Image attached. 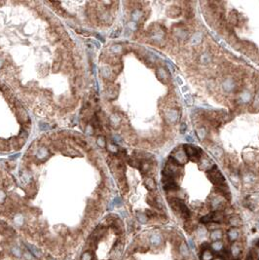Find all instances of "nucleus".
<instances>
[{
	"label": "nucleus",
	"mask_w": 259,
	"mask_h": 260,
	"mask_svg": "<svg viewBox=\"0 0 259 260\" xmlns=\"http://www.w3.org/2000/svg\"><path fill=\"white\" fill-rule=\"evenodd\" d=\"M163 243H164L163 236L159 232L152 233V234L150 235V237H149V244H150V246L152 247L158 248V247L163 246Z\"/></svg>",
	"instance_id": "1"
},
{
	"label": "nucleus",
	"mask_w": 259,
	"mask_h": 260,
	"mask_svg": "<svg viewBox=\"0 0 259 260\" xmlns=\"http://www.w3.org/2000/svg\"><path fill=\"white\" fill-rule=\"evenodd\" d=\"M185 153L188 156V158H191L193 161H196V159L198 160L200 156H201L202 151L199 147H193L191 145H186L185 146Z\"/></svg>",
	"instance_id": "2"
},
{
	"label": "nucleus",
	"mask_w": 259,
	"mask_h": 260,
	"mask_svg": "<svg viewBox=\"0 0 259 260\" xmlns=\"http://www.w3.org/2000/svg\"><path fill=\"white\" fill-rule=\"evenodd\" d=\"M172 159H174V163H176L177 165H184L188 161V156L184 150H177L172 155Z\"/></svg>",
	"instance_id": "3"
},
{
	"label": "nucleus",
	"mask_w": 259,
	"mask_h": 260,
	"mask_svg": "<svg viewBox=\"0 0 259 260\" xmlns=\"http://www.w3.org/2000/svg\"><path fill=\"white\" fill-rule=\"evenodd\" d=\"M16 115H17L18 120L22 124H28L29 123V117L27 115L26 111L23 109L22 107H16Z\"/></svg>",
	"instance_id": "4"
},
{
	"label": "nucleus",
	"mask_w": 259,
	"mask_h": 260,
	"mask_svg": "<svg viewBox=\"0 0 259 260\" xmlns=\"http://www.w3.org/2000/svg\"><path fill=\"white\" fill-rule=\"evenodd\" d=\"M242 250H243L242 244L238 242H234L230 247V253H231V255H232V257L238 258L242 253Z\"/></svg>",
	"instance_id": "5"
},
{
	"label": "nucleus",
	"mask_w": 259,
	"mask_h": 260,
	"mask_svg": "<svg viewBox=\"0 0 259 260\" xmlns=\"http://www.w3.org/2000/svg\"><path fill=\"white\" fill-rule=\"evenodd\" d=\"M178 253L182 258H188L190 256V250L188 244L184 242H181L178 246Z\"/></svg>",
	"instance_id": "6"
},
{
	"label": "nucleus",
	"mask_w": 259,
	"mask_h": 260,
	"mask_svg": "<svg viewBox=\"0 0 259 260\" xmlns=\"http://www.w3.org/2000/svg\"><path fill=\"white\" fill-rule=\"evenodd\" d=\"M210 180L213 182V183L215 184H222L224 183V177H223V176L220 173V172H218V170H215V172H211V176H209Z\"/></svg>",
	"instance_id": "7"
},
{
	"label": "nucleus",
	"mask_w": 259,
	"mask_h": 260,
	"mask_svg": "<svg viewBox=\"0 0 259 260\" xmlns=\"http://www.w3.org/2000/svg\"><path fill=\"white\" fill-rule=\"evenodd\" d=\"M235 86H236V84H235V81L232 78H226L222 83L223 90H224L225 92H227V93L232 92L235 89Z\"/></svg>",
	"instance_id": "8"
},
{
	"label": "nucleus",
	"mask_w": 259,
	"mask_h": 260,
	"mask_svg": "<svg viewBox=\"0 0 259 260\" xmlns=\"http://www.w3.org/2000/svg\"><path fill=\"white\" fill-rule=\"evenodd\" d=\"M227 236H228V239L231 241V242H237L240 238V232L237 228H230L228 232H227Z\"/></svg>",
	"instance_id": "9"
},
{
	"label": "nucleus",
	"mask_w": 259,
	"mask_h": 260,
	"mask_svg": "<svg viewBox=\"0 0 259 260\" xmlns=\"http://www.w3.org/2000/svg\"><path fill=\"white\" fill-rule=\"evenodd\" d=\"M166 116H167V119H168L171 123H175V122L178 120L179 112L176 110V109H171V110H168L167 113H166Z\"/></svg>",
	"instance_id": "10"
},
{
	"label": "nucleus",
	"mask_w": 259,
	"mask_h": 260,
	"mask_svg": "<svg viewBox=\"0 0 259 260\" xmlns=\"http://www.w3.org/2000/svg\"><path fill=\"white\" fill-rule=\"evenodd\" d=\"M164 188L165 190H168V191H174V190H178V185L171 178H167V180L164 184Z\"/></svg>",
	"instance_id": "11"
},
{
	"label": "nucleus",
	"mask_w": 259,
	"mask_h": 260,
	"mask_svg": "<svg viewBox=\"0 0 259 260\" xmlns=\"http://www.w3.org/2000/svg\"><path fill=\"white\" fill-rule=\"evenodd\" d=\"M223 237V233L220 229H214V230L211 231L210 233V239L213 240V242L215 241H220Z\"/></svg>",
	"instance_id": "12"
},
{
	"label": "nucleus",
	"mask_w": 259,
	"mask_h": 260,
	"mask_svg": "<svg viewBox=\"0 0 259 260\" xmlns=\"http://www.w3.org/2000/svg\"><path fill=\"white\" fill-rule=\"evenodd\" d=\"M203 35L201 32H196L194 33L191 37V45L192 46H197L202 42Z\"/></svg>",
	"instance_id": "13"
},
{
	"label": "nucleus",
	"mask_w": 259,
	"mask_h": 260,
	"mask_svg": "<svg viewBox=\"0 0 259 260\" xmlns=\"http://www.w3.org/2000/svg\"><path fill=\"white\" fill-rule=\"evenodd\" d=\"M210 247L214 252H220L223 250V247H224V244L221 241H215V242H213V244H210Z\"/></svg>",
	"instance_id": "14"
},
{
	"label": "nucleus",
	"mask_w": 259,
	"mask_h": 260,
	"mask_svg": "<svg viewBox=\"0 0 259 260\" xmlns=\"http://www.w3.org/2000/svg\"><path fill=\"white\" fill-rule=\"evenodd\" d=\"M222 204H223V199L220 196L214 197V198H213V200H211V208H213V209L219 208L221 207Z\"/></svg>",
	"instance_id": "15"
},
{
	"label": "nucleus",
	"mask_w": 259,
	"mask_h": 260,
	"mask_svg": "<svg viewBox=\"0 0 259 260\" xmlns=\"http://www.w3.org/2000/svg\"><path fill=\"white\" fill-rule=\"evenodd\" d=\"M213 164L209 159H203V160L200 162V169L205 170H209L213 168Z\"/></svg>",
	"instance_id": "16"
},
{
	"label": "nucleus",
	"mask_w": 259,
	"mask_h": 260,
	"mask_svg": "<svg viewBox=\"0 0 259 260\" xmlns=\"http://www.w3.org/2000/svg\"><path fill=\"white\" fill-rule=\"evenodd\" d=\"M157 76H158V78L163 81V82H165V80H167V78L168 77V74L167 70L163 67H160L158 70H157Z\"/></svg>",
	"instance_id": "17"
},
{
	"label": "nucleus",
	"mask_w": 259,
	"mask_h": 260,
	"mask_svg": "<svg viewBox=\"0 0 259 260\" xmlns=\"http://www.w3.org/2000/svg\"><path fill=\"white\" fill-rule=\"evenodd\" d=\"M26 246H27V247H28V251H29L33 256H35V257H40V256H41V252H40V250H39L36 247L32 246V244H27Z\"/></svg>",
	"instance_id": "18"
},
{
	"label": "nucleus",
	"mask_w": 259,
	"mask_h": 260,
	"mask_svg": "<svg viewBox=\"0 0 259 260\" xmlns=\"http://www.w3.org/2000/svg\"><path fill=\"white\" fill-rule=\"evenodd\" d=\"M213 254L210 250H204L201 254V260H213Z\"/></svg>",
	"instance_id": "19"
},
{
	"label": "nucleus",
	"mask_w": 259,
	"mask_h": 260,
	"mask_svg": "<svg viewBox=\"0 0 259 260\" xmlns=\"http://www.w3.org/2000/svg\"><path fill=\"white\" fill-rule=\"evenodd\" d=\"M229 224H230L232 227L237 228V227L241 226V225H242V221H241V219L239 218L238 216H232V217H231V218L229 219Z\"/></svg>",
	"instance_id": "20"
},
{
	"label": "nucleus",
	"mask_w": 259,
	"mask_h": 260,
	"mask_svg": "<svg viewBox=\"0 0 259 260\" xmlns=\"http://www.w3.org/2000/svg\"><path fill=\"white\" fill-rule=\"evenodd\" d=\"M250 99H252V96H250V93L249 91H245L243 92V94L240 96V102L242 103H248Z\"/></svg>",
	"instance_id": "21"
},
{
	"label": "nucleus",
	"mask_w": 259,
	"mask_h": 260,
	"mask_svg": "<svg viewBox=\"0 0 259 260\" xmlns=\"http://www.w3.org/2000/svg\"><path fill=\"white\" fill-rule=\"evenodd\" d=\"M224 219V214L221 211L213 212V222H220Z\"/></svg>",
	"instance_id": "22"
},
{
	"label": "nucleus",
	"mask_w": 259,
	"mask_h": 260,
	"mask_svg": "<svg viewBox=\"0 0 259 260\" xmlns=\"http://www.w3.org/2000/svg\"><path fill=\"white\" fill-rule=\"evenodd\" d=\"M144 185L146 186V188L149 190H154L156 188V183L154 179H152V178H146V179L144 180Z\"/></svg>",
	"instance_id": "23"
},
{
	"label": "nucleus",
	"mask_w": 259,
	"mask_h": 260,
	"mask_svg": "<svg viewBox=\"0 0 259 260\" xmlns=\"http://www.w3.org/2000/svg\"><path fill=\"white\" fill-rule=\"evenodd\" d=\"M61 153L66 155V156H72V157L78 156V155H79V153H78L76 150H74L72 148H64V150L61 151Z\"/></svg>",
	"instance_id": "24"
},
{
	"label": "nucleus",
	"mask_w": 259,
	"mask_h": 260,
	"mask_svg": "<svg viewBox=\"0 0 259 260\" xmlns=\"http://www.w3.org/2000/svg\"><path fill=\"white\" fill-rule=\"evenodd\" d=\"M136 217H137V220H138L140 223L144 224L148 221V216H147L146 213H144V212H137Z\"/></svg>",
	"instance_id": "25"
},
{
	"label": "nucleus",
	"mask_w": 259,
	"mask_h": 260,
	"mask_svg": "<svg viewBox=\"0 0 259 260\" xmlns=\"http://www.w3.org/2000/svg\"><path fill=\"white\" fill-rule=\"evenodd\" d=\"M180 14V9L177 7H171V8L168 11V15L170 17H178Z\"/></svg>",
	"instance_id": "26"
},
{
	"label": "nucleus",
	"mask_w": 259,
	"mask_h": 260,
	"mask_svg": "<svg viewBox=\"0 0 259 260\" xmlns=\"http://www.w3.org/2000/svg\"><path fill=\"white\" fill-rule=\"evenodd\" d=\"M11 253L13 254L15 257H18V258L22 257V251L21 250V248L16 247V246L11 248Z\"/></svg>",
	"instance_id": "27"
},
{
	"label": "nucleus",
	"mask_w": 259,
	"mask_h": 260,
	"mask_svg": "<svg viewBox=\"0 0 259 260\" xmlns=\"http://www.w3.org/2000/svg\"><path fill=\"white\" fill-rule=\"evenodd\" d=\"M142 17V12L139 10H135L132 14V18L133 21H139Z\"/></svg>",
	"instance_id": "28"
},
{
	"label": "nucleus",
	"mask_w": 259,
	"mask_h": 260,
	"mask_svg": "<svg viewBox=\"0 0 259 260\" xmlns=\"http://www.w3.org/2000/svg\"><path fill=\"white\" fill-rule=\"evenodd\" d=\"M201 222L202 223H210V222H213V212L209 213L207 214L206 216H203L201 218Z\"/></svg>",
	"instance_id": "29"
},
{
	"label": "nucleus",
	"mask_w": 259,
	"mask_h": 260,
	"mask_svg": "<svg viewBox=\"0 0 259 260\" xmlns=\"http://www.w3.org/2000/svg\"><path fill=\"white\" fill-rule=\"evenodd\" d=\"M14 221H15L16 225H18V226H22V224H23V217H22V215L19 213V214H17L15 216Z\"/></svg>",
	"instance_id": "30"
},
{
	"label": "nucleus",
	"mask_w": 259,
	"mask_h": 260,
	"mask_svg": "<svg viewBox=\"0 0 259 260\" xmlns=\"http://www.w3.org/2000/svg\"><path fill=\"white\" fill-rule=\"evenodd\" d=\"M210 61H211V58L209 54H203V55L201 56V63L202 64H207L210 63Z\"/></svg>",
	"instance_id": "31"
},
{
	"label": "nucleus",
	"mask_w": 259,
	"mask_h": 260,
	"mask_svg": "<svg viewBox=\"0 0 259 260\" xmlns=\"http://www.w3.org/2000/svg\"><path fill=\"white\" fill-rule=\"evenodd\" d=\"M197 134H198V137H199V138L200 139H204L205 138V137H206V134H207V131H206V129L205 128H199V129L197 130Z\"/></svg>",
	"instance_id": "32"
},
{
	"label": "nucleus",
	"mask_w": 259,
	"mask_h": 260,
	"mask_svg": "<svg viewBox=\"0 0 259 260\" xmlns=\"http://www.w3.org/2000/svg\"><path fill=\"white\" fill-rule=\"evenodd\" d=\"M177 31H179V32H176V31H175L174 33H175V35L177 36L178 38H181V39H184V38H185V37L187 36V32H186L184 29L179 28V29H177Z\"/></svg>",
	"instance_id": "33"
},
{
	"label": "nucleus",
	"mask_w": 259,
	"mask_h": 260,
	"mask_svg": "<svg viewBox=\"0 0 259 260\" xmlns=\"http://www.w3.org/2000/svg\"><path fill=\"white\" fill-rule=\"evenodd\" d=\"M81 260H93V254L90 251H85L81 256Z\"/></svg>",
	"instance_id": "34"
},
{
	"label": "nucleus",
	"mask_w": 259,
	"mask_h": 260,
	"mask_svg": "<svg viewBox=\"0 0 259 260\" xmlns=\"http://www.w3.org/2000/svg\"><path fill=\"white\" fill-rule=\"evenodd\" d=\"M197 235H198L199 238L205 237L207 235V230L204 227H199V228H197Z\"/></svg>",
	"instance_id": "35"
},
{
	"label": "nucleus",
	"mask_w": 259,
	"mask_h": 260,
	"mask_svg": "<svg viewBox=\"0 0 259 260\" xmlns=\"http://www.w3.org/2000/svg\"><path fill=\"white\" fill-rule=\"evenodd\" d=\"M110 121H111V125H113V126L115 127V125H116V126H117V125H119V123H120V118H119L117 115H113L112 117L110 118Z\"/></svg>",
	"instance_id": "36"
},
{
	"label": "nucleus",
	"mask_w": 259,
	"mask_h": 260,
	"mask_svg": "<svg viewBox=\"0 0 259 260\" xmlns=\"http://www.w3.org/2000/svg\"><path fill=\"white\" fill-rule=\"evenodd\" d=\"M9 149V143L0 139V150H8Z\"/></svg>",
	"instance_id": "37"
},
{
	"label": "nucleus",
	"mask_w": 259,
	"mask_h": 260,
	"mask_svg": "<svg viewBox=\"0 0 259 260\" xmlns=\"http://www.w3.org/2000/svg\"><path fill=\"white\" fill-rule=\"evenodd\" d=\"M252 106L254 108H257L259 107V91L257 92V94L254 96V99H253V103H252Z\"/></svg>",
	"instance_id": "38"
},
{
	"label": "nucleus",
	"mask_w": 259,
	"mask_h": 260,
	"mask_svg": "<svg viewBox=\"0 0 259 260\" xmlns=\"http://www.w3.org/2000/svg\"><path fill=\"white\" fill-rule=\"evenodd\" d=\"M61 67V63H58V61H55L53 64V71L58 72Z\"/></svg>",
	"instance_id": "39"
},
{
	"label": "nucleus",
	"mask_w": 259,
	"mask_h": 260,
	"mask_svg": "<svg viewBox=\"0 0 259 260\" xmlns=\"http://www.w3.org/2000/svg\"><path fill=\"white\" fill-rule=\"evenodd\" d=\"M211 152H213V154L215 157H219L221 154V150H220V148H218V147H214V148L211 150Z\"/></svg>",
	"instance_id": "40"
},
{
	"label": "nucleus",
	"mask_w": 259,
	"mask_h": 260,
	"mask_svg": "<svg viewBox=\"0 0 259 260\" xmlns=\"http://www.w3.org/2000/svg\"><path fill=\"white\" fill-rule=\"evenodd\" d=\"M97 144H99L101 148H103V147L105 146V140L103 137H100L99 138H97Z\"/></svg>",
	"instance_id": "41"
},
{
	"label": "nucleus",
	"mask_w": 259,
	"mask_h": 260,
	"mask_svg": "<svg viewBox=\"0 0 259 260\" xmlns=\"http://www.w3.org/2000/svg\"><path fill=\"white\" fill-rule=\"evenodd\" d=\"M185 100H186V103L188 105H192L193 104V99H192V96L189 95H186L185 96Z\"/></svg>",
	"instance_id": "42"
},
{
	"label": "nucleus",
	"mask_w": 259,
	"mask_h": 260,
	"mask_svg": "<svg viewBox=\"0 0 259 260\" xmlns=\"http://www.w3.org/2000/svg\"><path fill=\"white\" fill-rule=\"evenodd\" d=\"M185 139H186V141H188L189 143H193V142L195 141V140H194V137H192V135H186Z\"/></svg>",
	"instance_id": "43"
},
{
	"label": "nucleus",
	"mask_w": 259,
	"mask_h": 260,
	"mask_svg": "<svg viewBox=\"0 0 259 260\" xmlns=\"http://www.w3.org/2000/svg\"><path fill=\"white\" fill-rule=\"evenodd\" d=\"M188 244H189V247H191L192 250H194V248L196 247V246H195V243H194V241L192 240V239H190L189 241H188Z\"/></svg>",
	"instance_id": "44"
},
{
	"label": "nucleus",
	"mask_w": 259,
	"mask_h": 260,
	"mask_svg": "<svg viewBox=\"0 0 259 260\" xmlns=\"http://www.w3.org/2000/svg\"><path fill=\"white\" fill-rule=\"evenodd\" d=\"M108 149H109V151H111V152H116L117 151L116 146L113 145V144H108Z\"/></svg>",
	"instance_id": "45"
},
{
	"label": "nucleus",
	"mask_w": 259,
	"mask_h": 260,
	"mask_svg": "<svg viewBox=\"0 0 259 260\" xmlns=\"http://www.w3.org/2000/svg\"><path fill=\"white\" fill-rule=\"evenodd\" d=\"M186 124L185 123H182L181 124V127H180V131H181V134H184L185 133V131H186Z\"/></svg>",
	"instance_id": "46"
},
{
	"label": "nucleus",
	"mask_w": 259,
	"mask_h": 260,
	"mask_svg": "<svg viewBox=\"0 0 259 260\" xmlns=\"http://www.w3.org/2000/svg\"><path fill=\"white\" fill-rule=\"evenodd\" d=\"M176 81H177V83L179 84V85H182V80H181V78H180V77H176Z\"/></svg>",
	"instance_id": "47"
},
{
	"label": "nucleus",
	"mask_w": 259,
	"mask_h": 260,
	"mask_svg": "<svg viewBox=\"0 0 259 260\" xmlns=\"http://www.w3.org/2000/svg\"><path fill=\"white\" fill-rule=\"evenodd\" d=\"M255 254H256V256H257V258L259 259V247L256 248V250H255Z\"/></svg>",
	"instance_id": "48"
},
{
	"label": "nucleus",
	"mask_w": 259,
	"mask_h": 260,
	"mask_svg": "<svg viewBox=\"0 0 259 260\" xmlns=\"http://www.w3.org/2000/svg\"><path fill=\"white\" fill-rule=\"evenodd\" d=\"M213 260H224V259H223L222 257H215V258H213Z\"/></svg>",
	"instance_id": "49"
},
{
	"label": "nucleus",
	"mask_w": 259,
	"mask_h": 260,
	"mask_svg": "<svg viewBox=\"0 0 259 260\" xmlns=\"http://www.w3.org/2000/svg\"><path fill=\"white\" fill-rule=\"evenodd\" d=\"M187 89H188V88H187V87H184V88H183V90H182V91H183V92H186V91H187Z\"/></svg>",
	"instance_id": "50"
},
{
	"label": "nucleus",
	"mask_w": 259,
	"mask_h": 260,
	"mask_svg": "<svg viewBox=\"0 0 259 260\" xmlns=\"http://www.w3.org/2000/svg\"><path fill=\"white\" fill-rule=\"evenodd\" d=\"M257 228L259 229V221H257Z\"/></svg>",
	"instance_id": "51"
},
{
	"label": "nucleus",
	"mask_w": 259,
	"mask_h": 260,
	"mask_svg": "<svg viewBox=\"0 0 259 260\" xmlns=\"http://www.w3.org/2000/svg\"><path fill=\"white\" fill-rule=\"evenodd\" d=\"M257 247H259V241H258V244H257Z\"/></svg>",
	"instance_id": "52"
},
{
	"label": "nucleus",
	"mask_w": 259,
	"mask_h": 260,
	"mask_svg": "<svg viewBox=\"0 0 259 260\" xmlns=\"http://www.w3.org/2000/svg\"><path fill=\"white\" fill-rule=\"evenodd\" d=\"M0 85H1V82H0Z\"/></svg>",
	"instance_id": "53"
},
{
	"label": "nucleus",
	"mask_w": 259,
	"mask_h": 260,
	"mask_svg": "<svg viewBox=\"0 0 259 260\" xmlns=\"http://www.w3.org/2000/svg\"><path fill=\"white\" fill-rule=\"evenodd\" d=\"M257 260H259V259H257Z\"/></svg>",
	"instance_id": "54"
}]
</instances>
